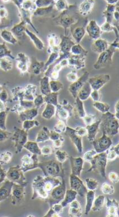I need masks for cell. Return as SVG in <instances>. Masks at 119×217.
Listing matches in <instances>:
<instances>
[{"label": "cell", "instance_id": "obj_23", "mask_svg": "<svg viewBox=\"0 0 119 217\" xmlns=\"http://www.w3.org/2000/svg\"><path fill=\"white\" fill-rule=\"evenodd\" d=\"M105 200V197L104 195H99L94 199L91 209L95 212L100 211L104 207Z\"/></svg>", "mask_w": 119, "mask_h": 217}, {"label": "cell", "instance_id": "obj_13", "mask_svg": "<svg viewBox=\"0 0 119 217\" xmlns=\"http://www.w3.org/2000/svg\"><path fill=\"white\" fill-rule=\"evenodd\" d=\"M101 121V119L100 118L91 124L86 126L85 127L87 132V139L91 142L96 138V136L99 131Z\"/></svg>", "mask_w": 119, "mask_h": 217}, {"label": "cell", "instance_id": "obj_39", "mask_svg": "<svg viewBox=\"0 0 119 217\" xmlns=\"http://www.w3.org/2000/svg\"><path fill=\"white\" fill-rule=\"evenodd\" d=\"M97 153L94 149L87 151L84 154L83 159L84 161L90 163Z\"/></svg>", "mask_w": 119, "mask_h": 217}, {"label": "cell", "instance_id": "obj_43", "mask_svg": "<svg viewBox=\"0 0 119 217\" xmlns=\"http://www.w3.org/2000/svg\"><path fill=\"white\" fill-rule=\"evenodd\" d=\"M90 96L93 102L100 101V95L99 91L92 90Z\"/></svg>", "mask_w": 119, "mask_h": 217}, {"label": "cell", "instance_id": "obj_36", "mask_svg": "<svg viewBox=\"0 0 119 217\" xmlns=\"http://www.w3.org/2000/svg\"><path fill=\"white\" fill-rule=\"evenodd\" d=\"M56 106L51 104H47L44 113L45 114V118L50 119L52 118L56 113Z\"/></svg>", "mask_w": 119, "mask_h": 217}, {"label": "cell", "instance_id": "obj_46", "mask_svg": "<svg viewBox=\"0 0 119 217\" xmlns=\"http://www.w3.org/2000/svg\"><path fill=\"white\" fill-rule=\"evenodd\" d=\"M114 109L115 115L117 119H119V102L118 100L116 102L115 104Z\"/></svg>", "mask_w": 119, "mask_h": 217}, {"label": "cell", "instance_id": "obj_44", "mask_svg": "<svg viewBox=\"0 0 119 217\" xmlns=\"http://www.w3.org/2000/svg\"><path fill=\"white\" fill-rule=\"evenodd\" d=\"M49 1L37 0L35 2L37 7L38 8L47 7H48L50 2Z\"/></svg>", "mask_w": 119, "mask_h": 217}, {"label": "cell", "instance_id": "obj_30", "mask_svg": "<svg viewBox=\"0 0 119 217\" xmlns=\"http://www.w3.org/2000/svg\"><path fill=\"white\" fill-rule=\"evenodd\" d=\"M102 192L105 194L110 195L114 194L115 189L113 186L108 182L103 183L101 187Z\"/></svg>", "mask_w": 119, "mask_h": 217}, {"label": "cell", "instance_id": "obj_27", "mask_svg": "<svg viewBox=\"0 0 119 217\" xmlns=\"http://www.w3.org/2000/svg\"><path fill=\"white\" fill-rule=\"evenodd\" d=\"M1 35L4 40L11 44H15L17 42L16 37L11 31H4L2 32Z\"/></svg>", "mask_w": 119, "mask_h": 217}, {"label": "cell", "instance_id": "obj_6", "mask_svg": "<svg viewBox=\"0 0 119 217\" xmlns=\"http://www.w3.org/2000/svg\"><path fill=\"white\" fill-rule=\"evenodd\" d=\"M89 75L88 72H84L76 81L71 83L69 86L68 91L74 99L77 96L78 92L84 84L87 81Z\"/></svg>", "mask_w": 119, "mask_h": 217}, {"label": "cell", "instance_id": "obj_37", "mask_svg": "<svg viewBox=\"0 0 119 217\" xmlns=\"http://www.w3.org/2000/svg\"><path fill=\"white\" fill-rule=\"evenodd\" d=\"M67 126L64 121L59 120L54 127V131L60 134L65 132Z\"/></svg>", "mask_w": 119, "mask_h": 217}, {"label": "cell", "instance_id": "obj_21", "mask_svg": "<svg viewBox=\"0 0 119 217\" xmlns=\"http://www.w3.org/2000/svg\"><path fill=\"white\" fill-rule=\"evenodd\" d=\"M25 32L29 37L35 47L39 50H42L44 46L42 41L35 34L26 29Z\"/></svg>", "mask_w": 119, "mask_h": 217}, {"label": "cell", "instance_id": "obj_17", "mask_svg": "<svg viewBox=\"0 0 119 217\" xmlns=\"http://www.w3.org/2000/svg\"><path fill=\"white\" fill-rule=\"evenodd\" d=\"M68 210L69 216L72 217H80L82 215V209L79 202L75 199L70 203Z\"/></svg>", "mask_w": 119, "mask_h": 217}, {"label": "cell", "instance_id": "obj_10", "mask_svg": "<svg viewBox=\"0 0 119 217\" xmlns=\"http://www.w3.org/2000/svg\"><path fill=\"white\" fill-rule=\"evenodd\" d=\"M112 55V52L109 50L102 52L94 64V68L98 70L106 67L110 62Z\"/></svg>", "mask_w": 119, "mask_h": 217}, {"label": "cell", "instance_id": "obj_4", "mask_svg": "<svg viewBox=\"0 0 119 217\" xmlns=\"http://www.w3.org/2000/svg\"><path fill=\"white\" fill-rule=\"evenodd\" d=\"M101 137L95 139L92 143L94 149L97 153L106 151L112 145L111 138L102 132Z\"/></svg>", "mask_w": 119, "mask_h": 217}, {"label": "cell", "instance_id": "obj_16", "mask_svg": "<svg viewBox=\"0 0 119 217\" xmlns=\"http://www.w3.org/2000/svg\"><path fill=\"white\" fill-rule=\"evenodd\" d=\"M61 164L58 161H50L46 167L47 172L49 175L52 176L61 174L63 171Z\"/></svg>", "mask_w": 119, "mask_h": 217}, {"label": "cell", "instance_id": "obj_35", "mask_svg": "<svg viewBox=\"0 0 119 217\" xmlns=\"http://www.w3.org/2000/svg\"><path fill=\"white\" fill-rule=\"evenodd\" d=\"M80 59L79 57H73L69 61L70 64L77 69H81L83 68L84 65L83 60H80Z\"/></svg>", "mask_w": 119, "mask_h": 217}, {"label": "cell", "instance_id": "obj_9", "mask_svg": "<svg viewBox=\"0 0 119 217\" xmlns=\"http://www.w3.org/2000/svg\"><path fill=\"white\" fill-rule=\"evenodd\" d=\"M71 174L79 176L83 169L84 160L81 157H73L71 156L69 157Z\"/></svg>", "mask_w": 119, "mask_h": 217}, {"label": "cell", "instance_id": "obj_28", "mask_svg": "<svg viewBox=\"0 0 119 217\" xmlns=\"http://www.w3.org/2000/svg\"><path fill=\"white\" fill-rule=\"evenodd\" d=\"M41 89L42 93L46 96L51 92L50 89L49 78L45 77L42 79L41 83Z\"/></svg>", "mask_w": 119, "mask_h": 217}, {"label": "cell", "instance_id": "obj_34", "mask_svg": "<svg viewBox=\"0 0 119 217\" xmlns=\"http://www.w3.org/2000/svg\"><path fill=\"white\" fill-rule=\"evenodd\" d=\"M55 155L57 161L61 163L64 162L69 158L68 153L64 150H58Z\"/></svg>", "mask_w": 119, "mask_h": 217}, {"label": "cell", "instance_id": "obj_1", "mask_svg": "<svg viewBox=\"0 0 119 217\" xmlns=\"http://www.w3.org/2000/svg\"><path fill=\"white\" fill-rule=\"evenodd\" d=\"M100 126L102 132L111 137L119 133V120L114 114L109 111L102 114L101 118Z\"/></svg>", "mask_w": 119, "mask_h": 217}, {"label": "cell", "instance_id": "obj_40", "mask_svg": "<svg viewBox=\"0 0 119 217\" xmlns=\"http://www.w3.org/2000/svg\"><path fill=\"white\" fill-rule=\"evenodd\" d=\"M78 78L77 73L75 70L71 71L66 75L67 80L71 83L76 81Z\"/></svg>", "mask_w": 119, "mask_h": 217}, {"label": "cell", "instance_id": "obj_38", "mask_svg": "<svg viewBox=\"0 0 119 217\" xmlns=\"http://www.w3.org/2000/svg\"><path fill=\"white\" fill-rule=\"evenodd\" d=\"M97 116L93 114H87L82 119L86 126L91 124L97 120Z\"/></svg>", "mask_w": 119, "mask_h": 217}, {"label": "cell", "instance_id": "obj_25", "mask_svg": "<svg viewBox=\"0 0 119 217\" xmlns=\"http://www.w3.org/2000/svg\"><path fill=\"white\" fill-rule=\"evenodd\" d=\"M93 106L95 109L102 114L109 111L110 108V106L108 104L100 101L94 102Z\"/></svg>", "mask_w": 119, "mask_h": 217}, {"label": "cell", "instance_id": "obj_12", "mask_svg": "<svg viewBox=\"0 0 119 217\" xmlns=\"http://www.w3.org/2000/svg\"><path fill=\"white\" fill-rule=\"evenodd\" d=\"M66 186L65 181L57 185L53 190L51 197L53 200L58 202L64 199L66 191Z\"/></svg>", "mask_w": 119, "mask_h": 217}, {"label": "cell", "instance_id": "obj_19", "mask_svg": "<svg viewBox=\"0 0 119 217\" xmlns=\"http://www.w3.org/2000/svg\"><path fill=\"white\" fill-rule=\"evenodd\" d=\"M50 138L53 141L54 147L57 149L60 148L65 141V139L60 134L54 131L50 132Z\"/></svg>", "mask_w": 119, "mask_h": 217}, {"label": "cell", "instance_id": "obj_49", "mask_svg": "<svg viewBox=\"0 0 119 217\" xmlns=\"http://www.w3.org/2000/svg\"><path fill=\"white\" fill-rule=\"evenodd\" d=\"M4 133L2 131H0V141H3L5 139V136Z\"/></svg>", "mask_w": 119, "mask_h": 217}, {"label": "cell", "instance_id": "obj_22", "mask_svg": "<svg viewBox=\"0 0 119 217\" xmlns=\"http://www.w3.org/2000/svg\"><path fill=\"white\" fill-rule=\"evenodd\" d=\"M77 194L76 191L71 189L66 191L64 200L61 204L63 207H65L75 199Z\"/></svg>", "mask_w": 119, "mask_h": 217}, {"label": "cell", "instance_id": "obj_18", "mask_svg": "<svg viewBox=\"0 0 119 217\" xmlns=\"http://www.w3.org/2000/svg\"><path fill=\"white\" fill-rule=\"evenodd\" d=\"M92 90L90 85L87 81L79 91L77 96L83 101L86 100L90 96Z\"/></svg>", "mask_w": 119, "mask_h": 217}, {"label": "cell", "instance_id": "obj_48", "mask_svg": "<svg viewBox=\"0 0 119 217\" xmlns=\"http://www.w3.org/2000/svg\"><path fill=\"white\" fill-rule=\"evenodd\" d=\"M0 10V16L3 17H6L7 14L6 10L4 8H2Z\"/></svg>", "mask_w": 119, "mask_h": 217}, {"label": "cell", "instance_id": "obj_20", "mask_svg": "<svg viewBox=\"0 0 119 217\" xmlns=\"http://www.w3.org/2000/svg\"><path fill=\"white\" fill-rule=\"evenodd\" d=\"M108 161H113L119 155V144L112 145L106 151Z\"/></svg>", "mask_w": 119, "mask_h": 217}, {"label": "cell", "instance_id": "obj_11", "mask_svg": "<svg viewBox=\"0 0 119 217\" xmlns=\"http://www.w3.org/2000/svg\"><path fill=\"white\" fill-rule=\"evenodd\" d=\"M106 209L107 217H119V204L115 199L107 198Z\"/></svg>", "mask_w": 119, "mask_h": 217}, {"label": "cell", "instance_id": "obj_15", "mask_svg": "<svg viewBox=\"0 0 119 217\" xmlns=\"http://www.w3.org/2000/svg\"><path fill=\"white\" fill-rule=\"evenodd\" d=\"M17 66L22 72H25L28 69L29 60L28 57L24 53H18L16 58Z\"/></svg>", "mask_w": 119, "mask_h": 217}, {"label": "cell", "instance_id": "obj_32", "mask_svg": "<svg viewBox=\"0 0 119 217\" xmlns=\"http://www.w3.org/2000/svg\"><path fill=\"white\" fill-rule=\"evenodd\" d=\"M49 85L51 92L58 93L63 87L62 83L60 81L52 80L49 81Z\"/></svg>", "mask_w": 119, "mask_h": 217}, {"label": "cell", "instance_id": "obj_31", "mask_svg": "<svg viewBox=\"0 0 119 217\" xmlns=\"http://www.w3.org/2000/svg\"><path fill=\"white\" fill-rule=\"evenodd\" d=\"M86 184L88 190L94 191L96 189L98 186L97 180L92 178H87L85 179Z\"/></svg>", "mask_w": 119, "mask_h": 217}, {"label": "cell", "instance_id": "obj_47", "mask_svg": "<svg viewBox=\"0 0 119 217\" xmlns=\"http://www.w3.org/2000/svg\"><path fill=\"white\" fill-rule=\"evenodd\" d=\"M57 54L56 53H54L52 54V55H51L50 56L49 60L46 63V66H47L49 65L50 64L52 63V62L53 61L57 58Z\"/></svg>", "mask_w": 119, "mask_h": 217}, {"label": "cell", "instance_id": "obj_2", "mask_svg": "<svg viewBox=\"0 0 119 217\" xmlns=\"http://www.w3.org/2000/svg\"><path fill=\"white\" fill-rule=\"evenodd\" d=\"M107 161L106 151L97 153L90 162L91 166L87 171H95L106 178V169Z\"/></svg>", "mask_w": 119, "mask_h": 217}, {"label": "cell", "instance_id": "obj_5", "mask_svg": "<svg viewBox=\"0 0 119 217\" xmlns=\"http://www.w3.org/2000/svg\"><path fill=\"white\" fill-rule=\"evenodd\" d=\"M64 133L69 138L78 153H82L83 149V137L76 132L75 128L68 126Z\"/></svg>", "mask_w": 119, "mask_h": 217}, {"label": "cell", "instance_id": "obj_26", "mask_svg": "<svg viewBox=\"0 0 119 217\" xmlns=\"http://www.w3.org/2000/svg\"><path fill=\"white\" fill-rule=\"evenodd\" d=\"M26 23L23 21L21 22L15 26L11 29V32L15 36L21 37L24 35L25 32V24Z\"/></svg>", "mask_w": 119, "mask_h": 217}, {"label": "cell", "instance_id": "obj_33", "mask_svg": "<svg viewBox=\"0 0 119 217\" xmlns=\"http://www.w3.org/2000/svg\"><path fill=\"white\" fill-rule=\"evenodd\" d=\"M45 100L49 104L56 106L58 104V93L51 92L46 96Z\"/></svg>", "mask_w": 119, "mask_h": 217}, {"label": "cell", "instance_id": "obj_7", "mask_svg": "<svg viewBox=\"0 0 119 217\" xmlns=\"http://www.w3.org/2000/svg\"><path fill=\"white\" fill-rule=\"evenodd\" d=\"M110 79V75L108 74H100L89 78L88 82L93 90L99 91L108 83Z\"/></svg>", "mask_w": 119, "mask_h": 217}, {"label": "cell", "instance_id": "obj_45", "mask_svg": "<svg viewBox=\"0 0 119 217\" xmlns=\"http://www.w3.org/2000/svg\"><path fill=\"white\" fill-rule=\"evenodd\" d=\"M5 113L4 111L0 113V129H4V122L5 121Z\"/></svg>", "mask_w": 119, "mask_h": 217}, {"label": "cell", "instance_id": "obj_14", "mask_svg": "<svg viewBox=\"0 0 119 217\" xmlns=\"http://www.w3.org/2000/svg\"><path fill=\"white\" fill-rule=\"evenodd\" d=\"M75 99L73 115L76 119H82L86 114L83 101L81 100L78 96Z\"/></svg>", "mask_w": 119, "mask_h": 217}, {"label": "cell", "instance_id": "obj_42", "mask_svg": "<svg viewBox=\"0 0 119 217\" xmlns=\"http://www.w3.org/2000/svg\"><path fill=\"white\" fill-rule=\"evenodd\" d=\"M75 129L76 132L82 137L87 135V132L85 127L79 126L76 127Z\"/></svg>", "mask_w": 119, "mask_h": 217}, {"label": "cell", "instance_id": "obj_3", "mask_svg": "<svg viewBox=\"0 0 119 217\" xmlns=\"http://www.w3.org/2000/svg\"><path fill=\"white\" fill-rule=\"evenodd\" d=\"M56 113L59 120L67 123L68 119L73 114V107L67 100H63L56 106Z\"/></svg>", "mask_w": 119, "mask_h": 217}, {"label": "cell", "instance_id": "obj_29", "mask_svg": "<svg viewBox=\"0 0 119 217\" xmlns=\"http://www.w3.org/2000/svg\"><path fill=\"white\" fill-rule=\"evenodd\" d=\"M12 59L8 56H4L0 61L1 67L4 70L8 71L11 69L12 66Z\"/></svg>", "mask_w": 119, "mask_h": 217}, {"label": "cell", "instance_id": "obj_8", "mask_svg": "<svg viewBox=\"0 0 119 217\" xmlns=\"http://www.w3.org/2000/svg\"><path fill=\"white\" fill-rule=\"evenodd\" d=\"M70 184L71 189L76 191L81 197H84L88 191L79 176L71 173L70 175Z\"/></svg>", "mask_w": 119, "mask_h": 217}, {"label": "cell", "instance_id": "obj_24", "mask_svg": "<svg viewBox=\"0 0 119 217\" xmlns=\"http://www.w3.org/2000/svg\"><path fill=\"white\" fill-rule=\"evenodd\" d=\"M86 202L85 210V214L87 215L92 208L95 198V193L93 191L88 190L86 194Z\"/></svg>", "mask_w": 119, "mask_h": 217}, {"label": "cell", "instance_id": "obj_41", "mask_svg": "<svg viewBox=\"0 0 119 217\" xmlns=\"http://www.w3.org/2000/svg\"><path fill=\"white\" fill-rule=\"evenodd\" d=\"M109 180L113 183H118L119 180V177L118 174L114 172H110L108 175Z\"/></svg>", "mask_w": 119, "mask_h": 217}]
</instances>
